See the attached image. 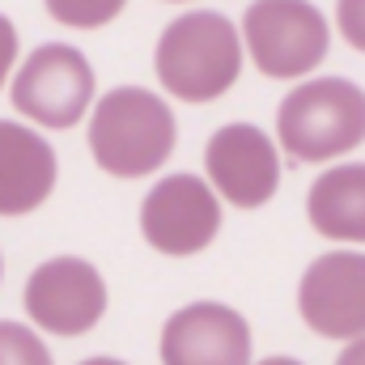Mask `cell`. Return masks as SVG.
I'll use <instances>...</instances> for the list:
<instances>
[{
  "label": "cell",
  "mask_w": 365,
  "mask_h": 365,
  "mask_svg": "<svg viewBox=\"0 0 365 365\" xmlns=\"http://www.w3.org/2000/svg\"><path fill=\"white\" fill-rule=\"evenodd\" d=\"M336 26L349 47L365 51V0H336Z\"/></svg>",
  "instance_id": "cell-15"
},
{
  "label": "cell",
  "mask_w": 365,
  "mask_h": 365,
  "mask_svg": "<svg viewBox=\"0 0 365 365\" xmlns=\"http://www.w3.org/2000/svg\"><path fill=\"white\" fill-rule=\"evenodd\" d=\"M0 365H51V353L26 323L0 319Z\"/></svg>",
  "instance_id": "cell-14"
},
{
  "label": "cell",
  "mask_w": 365,
  "mask_h": 365,
  "mask_svg": "<svg viewBox=\"0 0 365 365\" xmlns=\"http://www.w3.org/2000/svg\"><path fill=\"white\" fill-rule=\"evenodd\" d=\"M242 43L264 77L293 81L327 60L331 30L310 0H255L242 17Z\"/></svg>",
  "instance_id": "cell-4"
},
{
  "label": "cell",
  "mask_w": 365,
  "mask_h": 365,
  "mask_svg": "<svg viewBox=\"0 0 365 365\" xmlns=\"http://www.w3.org/2000/svg\"><path fill=\"white\" fill-rule=\"evenodd\" d=\"M56 149L26 123L0 119V217H21L56 191Z\"/></svg>",
  "instance_id": "cell-11"
},
{
  "label": "cell",
  "mask_w": 365,
  "mask_h": 365,
  "mask_svg": "<svg viewBox=\"0 0 365 365\" xmlns=\"http://www.w3.org/2000/svg\"><path fill=\"white\" fill-rule=\"evenodd\" d=\"M13 106L38 128L64 132L93 110V68L68 43L34 47L13 77Z\"/></svg>",
  "instance_id": "cell-5"
},
{
  "label": "cell",
  "mask_w": 365,
  "mask_h": 365,
  "mask_svg": "<svg viewBox=\"0 0 365 365\" xmlns=\"http://www.w3.org/2000/svg\"><path fill=\"white\" fill-rule=\"evenodd\" d=\"M179 145L175 110L145 86H119L90 110V153L98 170L115 179H145L166 166Z\"/></svg>",
  "instance_id": "cell-1"
},
{
  "label": "cell",
  "mask_w": 365,
  "mask_h": 365,
  "mask_svg": "<svg viewBox=\"0 0 365 365\" xmlns=\"http://www.w3.org/2000/svg\"><path fill=\"white\" fill-rule=\"evenodd\" d=\"M153 73L179 102H217L242 73V30L212 9L182 13L158 38Z\"/></svg>",
  "instance_id": "cell-2"
},
{
  "label": "cell",
  "mask_w": 365,
  "mask_h": 365,
  "mask_svg": "<svg viewBox=\"0 0 365 365\" xmlns=\"http://www.w3.org/2000/svg\"><path fill=\"white\" fill-rule=\"evenodd\" d=\"M0 272H4V264H0Z\"/></svg>",
  "instance_id": "cell-21"
},
{
  "label": "cell",
  "mask_w": 365,
  "mask_h": 365,
  "mask_svg": "<svg viewBox=\"0 0 365 365\" xmlns=\"http://www.w3.org/2000/svg\"><path fill=\"white\" fill-rule=\"evenodd\" d=\"M306 217L331 242H365V162L323 170L306 195Z\"/></svg>",
  "instance_id": "cell-12"
},
{
  "label": "cell",
  "mask_w": 365,
  "mask_h": 365,
  "mask_svg": "<svg viewBox=\"0 0 365 365\" xmlns=\"http://www.w3.org/2000/svg\"><path fill=\"white\" fill-rule=\"evenodd\" d=\"M166 4H187V0H166Z\"/></svg>",
  "instance_id": "cell-20"
},
{
  "label": "cell",
  "mask_w": 365,
  "mask_h": 365,
  "mask_svg": "<svg viewBox=\"0 0 365 365\" xmlns=\"http://www.w3.org/2000/svg\"><path fill=\"white\" fill-rule=\"evenodd\" d=\"M21 306L47 336H86L106 314V280L90 259L56 255L30 272Z\"/></svg>",
  "instance_id": "cell-6"
},
{
  "label": "cell",
  "mask_w": 365,
  "mask_h": 365,
  "mask_svg": "<svg viewBox=\"0 0 365 365\" xmlns=\"http://www.w3.org/2000/svg\"><path fill=\"white\" fill-rule=\"evenodd\" d=\"M221 230V195L200 175H166L140 204V234L162 255H200Z\"/></svg>",
  "instance_id": "cell-7"
},
{
  "label": "cell",
  "mask_w": 365,
  "mask_h": 365,
  "mask_svg": "<svg viewBox=\"0 0 365 365\" xmlns=\"http://www.w3.org/2000/svg\"><path fill=\"white\" fill-rule=\"evenodd\" d=\"M255 365H302L297 357H264V361H255Z\"/></svg>",
  "instance_id": "cell-18"
},
{
  "label": "cell",
  "mask_w": 365,
  "mask_h": 365,
  "mask_svg": "<svg viewBox=\"0 0 365 365\" xmlns=\"http://www.w3.org/2000/svg\"><path fill=\"white\" fill-rule=\"evenodd\" d=\"M162 365H251V327L221 302L179 306L162 327Z\"/></svg>",
  "instance_id": "cell-10"
},
{
  "label": "cell",
  "mask_w": 365,
  "mask_h": 365,
  "mask_svg": "<svg viewBox=\"0 0 365 365\" xmlns=\"http://www.w3.org/2000/svg\"><path fill=\"white\" fill-rule=\"evenodd\" d=\"M280 149L293 162H331L365 140V90L344 77L302 81L276 110Z\"/></svg>",
  "instance_id": "cell-3"
},
{
  "label": "cell",
  "mask_w": 365,
  "mask_h": 365,
  "mask_svg": "<svg viewBox=\"0 0 365 365\" xmlns=\"http://www.w3.org/2000/svg\"><path fill=\"white\" fill-rule=\"evenodd\" d=\"M204 170L212 191L234 208H264L280 187V153L255 123H225L208 136Z\"/></svg>",
  "instance_id": "cell-9"
},
{
  "label": "cell",
  "mask_w": 365,
  "mask_h": 365,
  "mask_svg": "<svg viewBox=\"0 0 365 365\" xmlns=\"http://www.w3.org/2000/svg\"><path fill=\"white\" fill-rule=\"evenodd\" d=\"M128 0H47V13L68 30H98L123 13Z\"/></svg>",
  "instance_id": "cell-13"
},
{
  "label": "cell",
  "mask_w": 365,
  "mask_h": 365,
  "mask_svg": "<svg viewBox=\"0 0 365 365\" xmlns=\"http://www.w3.org/2000/svg\"><path fill=\"white\" fill-rule=\"evenodd\" d=\"M302 323L323 340H357L365 336V255L361 251H327L319 255L297 284Z\"/></svg>",
  "instance_id": "cell-8"
},
{
  "label": "cell",
  "mask_w": 365,
  "mask_h": 365,
  "mask_svg": "<svg viewBox=\"0 0 365 365\" xmlns=\"http://www.w3.org/2000/svg\"><path fill=\"white\" fill-rule=\"evenodd\" d=\"M336 365H365V336L349 340V344H344V353L336 357Z\"/></svg>",
  "instance_id": "cell-17"
},
{
  "label": "cell",
  "mask_w": 365,
  "mask_h": 365,
  "mask_svg": "<svg viewBox=\"0 0 365 365\" xmlns=\"http://www.w3.org/2000/svg\"><path fill=\"white\" fill-rule=\"evenodd\" d=\"M13 68H17V26L0 13V86L9 81Z\"/></svg>",
  "instance_id": "cell-16"
},
{
  "label": "cell",
  "mask_w": 365,
  "mask_h": 365,
  "mask_svg": "<svg viewBox=\"0 0 365 365\" xmlns=\"http://www.w3.org/2000/svg\"><path fill=\"white\" fill-rule=\"evenodd\" d=\"M81 365H128V361H119V357H90V361H81Z\"/></svg>",
  "instance_id": "cell-19"
}]
</instances>
